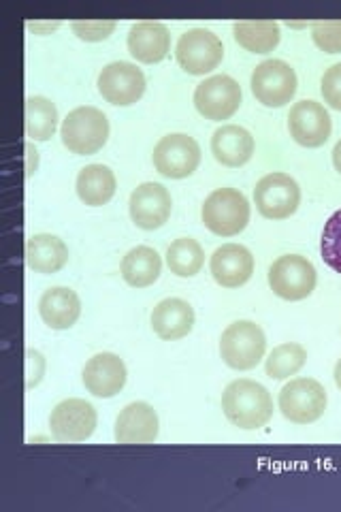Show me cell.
Wrapping results in <instances>:
<instances>
[{"label": "cell", "instance_id": "1", "mask_svg": "<svg viewBox=\"0 0 341 512\" xmlns=\"http://www.w3.org/2000/svg\"><path fill=\"white\" fill-rule=\"evenodd\" d=\"M222 410L239 429H261L273 416V397L261 382L239 378L224 389Z\"/></svg>", "mask_w": 341, "mask_h": 512}, {"label": "cell", "instance_id": "2", "mask_svg": "<svg viewBox=\"0 0 341 512\" xmlns=\"http://www.w3.org/2000/svg\"><path fill=\"white\" fill-rule=\"evenodd\" d=\"M60 137L64 148L79 156H90L103 150L109 139V120L101 109L77 107L62 120Z\"/></svg>", "mask_w": 341, "mask_h": 512}, {"label": "cell", "instance_id": "3", "mask_svg": "<svg viewBox=\"0 0 341 512\" xmlns=\"http://www.w3.org/2000/svg\"><path fill=\"white\" fill-rule=\"evenodd\" d=\"M201 218L214 235L235 237L248 227L250 203L237 188H218L205 199Z\"/></svg>", "mask_w": 341, "mask_h": 512}, {"label": "cell", "instance_id": "4", "mask_svg": "<svg viewBox=\"0 0 341 512\" xmlns=\"http://www.w3.org/2000/svg\"><path fill=\"white\" fill-rule=\"evenodd\" d=\"M267 350L265 331L252 320H237L220 338L222 361L237 372H248L263 361Z\"/></svg>", "mask_w": 341, "mask_h": 512}, {"label": "cell", "instance_id": "5", "mask_svg": "<svg viewBox=\"0 0 341 512\" xmlns=\"http://www.w3.org/2000/svg\"><path fill=\"white\" fill-rule=\"evenodd\" d=\"M329 397L322 384L314 378H295L280 391L278 406L284 419L297 425L316 423L327 410Z\"/></svg>", "mask_w": 341, "mask_h": 512}, {"label": "cell", "instance_id": "6", "mask_svg": "<svg viewBox=\"0 0 341 512\" xmlns=\"http://www.w3.org/2000/svg\"><path fill=\"white\" fill-rule=\"evenodd\" d=\"M318 282L316 267L301 254L280 256L269 267V286L280 299L303 301L314 293Z\"/></svg>", "mask_w": 341, "mask_h": 512}, {"label": "cell", "instance_id": "7", "mask_svg": "<svg viewBox=\"0 0 341 512\" xmlns=\"http://www.w3.org/2000/svg\"><path fill=\"white\" fill-rule=\"evenodd\" d=\"M250 86L258 103L280 109L295 99L297 73L284 60H265L254 69Z\"/></svg>", "mask_w": 341, "mask_h": 512}, {"label": "cell", "instance_id": "8", "mask_svg": "<svg viewBox=\"0 0 341 512\" xmlns=\"http://www.w3.org/2000/svg\"><path fill=\"white\" fill-rule=\"evenodd\" d=\"M175 58L188 75H207L220 67L224 45L211 30L194 28L184 32L177 41Z\"/></svg>", "mask_w": 341, "mask_h": 512}, {"label": "cell", "instance_id": "9", "mask_svg": "<svg viewBox=\"0 0 341 512\" xmlns=\"http://www.w3.org/2000/svg\"><path fill=\"white\" fill-rule=\"evenodd\" d=\"M201 148L194 137L173 133L162 137L154 148V167L169 180H184L199 169Z\"/></svg>", "mask_w": 341, "mask_h": 512}, {"label": "cell", "instance_id": "10", "mask_svg": "<svg viewBox=\"0 0 341 512\" xmlns=\"http://www.w3.org/2000/svg\"><path fill=\"white\" fill-rule=\"evenodd\" d=\"M254 203L261 216L269 220H286L299 210L301 188L286 173H269L254 188Z\"/></svg>", "mask_w": 341, "mask_h": 512}, {"label": "cell", "instance_id": "11", "mask_svg": "<svg viewBox=\"0 0 341 512\" xmlns=\"http://www.w3.org/2000/svg\"><path fill=\"white\" fill-rule=\"evenodd\" d=\"M243 101L241 86L229 75L207 77L194 90V107L205 120L222 122L233 118Z\"/></svg>", "mask_w": 341, "mask_h": 512}, {"label": "cell", "instance_id": "12", "mask_svg": "<svg viewBox=\"0 0 341 512\" xmlns=\"http://www.w3.org/2000/svg\"><path fill=\"white\" fill-rule=\"evenodd\" d=\"M50 429L56 442H84L96 429V410L90 402H86V399H64V402H60L50 414Z\"/></svg>", "mask_w": 341, "mask_h": 512}, {"label": "cell", "instance_id": "13", "mask_svg": "<svg viewBox=\"0 0 341 512\" xmlns=\"http://www.w3.org/2000/svg\"><path fill=\"white\" fill-rule=\"evenodd\" d=\"M99 92L116 107L135 105L145 92V75L133 62H111L99 75Z\"/></svg>", "mask_w": 341, "mask_h": 512}, {"label": "cell", "instance_id": "14", "mask_svg": "<svg viewBox=\"0 0 341 512\" xmlns=\"http://www.w3.org/2000/svg\"><path fill=\"white\" fill-rule=\"evenodd\" d=\"M288 131L299 146L322 148L333 131L329 111L316 101H299L288 114Z\"/></svg>", "mask_w": 341, "mask_h": 512}, {"label": "cell", "instance_id": "15", "mask_svg": "<svg viewBox=\"0 0 341 512\" xmlns=\"http://www.w3.org/2000/svg\"><path fill=\"white\" fill-rule=\"evenodd\" d=\"M171 207L173 201L169 190L156 182H145L137 186L131 195V203H128L133 222L143 231L160 229L169 220Z\"/></svg>", "mask_w": 341, "mask_h": 512}, {"label": "cell", "instance_id": "16", "mask_svg": "<svg viewBox=\"0 0 341 512\" xmlns=\"http://www.w3.org/2000/svg\"><path fill=\"white\" fill-rule=\"evenodd\" d=\"M126 384V365L113 352H99L84 367V387L101 399L116 397Z\"/></svg>", "mask_w": 341, "mask_h": 512}, {"label": "cell", "instance_id": "17", "mask_svg": "<svg viewBox=\"0 0 341 512\" xmlns=\"http://www.w3.org/2000/svg\"><path fill=\"white\" fill-rule=\"evenodd\" d=\"M209 269L220 286L239 288L254 274V256L246 246L224 244L211 254Z\"/></svg>", "mask_w": 341, "mask_h": 512}, {"label": "cell", "instance_id": "18", "mask_svg": "<svg viewBox=\"0 0 341 512\" xmlns=\"http://www.w3.org/2000/svg\"><path fill=\"white\" fill-rule=\"evenodd\" d=\"M118 444H152L158 438V414L145 402L128 404L116 419Z\"/></svg>", "mask_w": 341, "mask_h": 512}, {"label": "cell", "instance_id": "19", "mask_svg": "<svg viewBox=\"0 0 341 512\" xmlns=\"http://www.w3.org/2000/svg\"><path fill=\"white\" fill-rule=\"evenodd\" d=\"M152 329L160 340L175 342L182 340L194 327V310L188 301L180 297L162 299L152 310Z\"/></svg>", "mask_w": 341, "mask_h": 512}, {"label": "cell", "instance_id": "20", "mask_svg": "<svg viewBox=\"0 0 341 512\" xmlns=\"http://www.w3.org/2000/svg\"><path fill=\"white\" fill-rule=\"evenodd\" d=\"M128 52L143 64H156L171 50L169 28L162 22H139L128 32Z\"/></svg>", "mask_w": 341, "mask_h": 512}, {"label": "cell", "instance_id": "21", "mask_svg": "<svg viewBox=\"0 0 341 512\" xmlns=\"http://www.w3.org/2000/svg\"><path fill=\"white\" fill-rule=\"evenodd\" d=\"M211 154L224 167H243L254 156V137L237 124L220 126L211 137Z\"/></svg>", "mask_w": 341, "mask_h": 512}, {"label": "cell", "instance_id": "22", "mask_svg": "<svg viewBox=\"0 0 341 512\" xmlns=\"http://www.w3.org/2000/svg\"><path fill=\"white\" fill-rule=\"evenodd\" d=\"M39 314L43 323L50 329H56V331L71 329L81 314L79 295L73 291V288H67V286L47 288L39 299Z\"/></svg>", "mask_w": 341, "mask_h": 512}, {"label": "cell", "instance_id": "23", "mask_svg": "<svg viewBox=\"0 0 341 512\" xmlns=\"http://www.w3.org/2000/svg\"><path fill=\"white\" fill-rule=\"evenodd\" d=\"M26 263L37 274H58L69 263V248L52 233H37L26 242Z\"/></svg>", "mask_w": 341, "mask_h": 512}, {"label": "cell", "instance_id": "24", "mask_svg": "<svg viewBox=\"0 0 341 512\" xmlns=\"http://www.w3.org/2000/svg\"><path fill=\"white\" fill-rule=\"evenodd\" d=\"M77 197L90 207H101L116 195V175L107 165H88L77 175Z\"/></svg>", "mask_w": 341, "mask_h": 512}, {"label": "cell", "instance_id": "25", "mask_svg": "<svg viewBox=\"0 0 341 512\" xmlns=\"http://www.w3.org/2000/svg\"><path fill=\"white\" fill-rule=\"evenodd\" d=\"M120 271L128 286L133 288L152 286L160 278V271H162L160 254L150 246H137L126 252Z\"/></svg>", "mask_w": 341, "mask_h": 512}, {"label": "cell", "instance_id": "26", "mask_svg": "<svg viewBox=\"0 0 341 512\" xmlns=\"http://www.w3.org/2000/svg\"><path fill=\"white\" fill-rule=\"evenodd\" d=\"M24 131L35 141H50L58 126V109L45 96H28L24 107Z\"/></svg>", "mask_w": 341, "mask_h": 512}, {"label": "cell", "instance_id": "27", "mask_svg": "<svg viewBox=\"0 0 341 512\" xmlns=\"http://www.w3.org/2000/svg\"><path fill=\"white\" fill-rule=\"evenodd\" d=\"M235 41L252 54H269L280 43V24L278 22H237L233 26Z\"/></svg>", "mask_w": 341, "mask_h": 512}, {"label": "cell", "instance_id": "28", "mask_svg": "<svg viewBox=\"0 0 341 512\" xmlns=\"http://www.w3.org/2000/svg\"><path fill=\"white\" fill-rule=\"evenodd\" d=\"M167 265L171 274L180 278H192L205 265V252L197 239L180 237L167 248Z\"/></svg>", "mask_w": 341, "mask_h": 512}, {"label": "cell", "instance_id": "29", "mask_svg": "<svg viewBox=\"0 0 341 512\" xmlns=\"http://www.w3.org/2000/svg\"><path fill=\"white\" fill-rule=\"evenodd\" d=\"M307 363V350L297 342H286L275 346L265 361V372L273 380H286L301 372Z\"/></svg>", "mask_w": 341, "mask_h": 512}, {"label": "cell", "instance_id": "30", "mask_svg": "<svg viewBox=\"0 0 341 512\" xmlns=\"http://www.w3.org/2000/svg\"><path fill=\"white\" fill-rule=\"evenodd\" d=\"M320 250H322L324 263H327L333 271H337V274H341V210H337L327 220V224H324Z\"/></svg>", "mask_w": 341, "mask_h": 512}, {"label": "cell", "instance_id": "31", "mask_svg": "<svg viewBox=\"0 0 341 512\" xmlns=\"http://www.w3.org/2000/svg\"><path fill=\"white\" fill-rule=\"evenodd\" d=\"M312 39L318 50L324 54H339L341 52V20L339 22H314L312 24Z\"/></svg>", "mask_w": 341, "mask_h": 512}, {"label": "cell", "instance_id": "32", "mask_svg": "<svg viewBox=\"0 0 341 512\" xmlns=\"http://www.w3.org/2000/svg\"><path fill=\"white\" fill-rule=\"evenodd\" d=\"M77 39L88 43L105 41L116 30V22H103V20H86V22H73L71 24Z\"/></svg>", "mask_w": 341, "mask_h": 512}, {"label": "cell", "instance_id": "33", "mask_svg": "<svg viewBox=\"0 0 341 512\" xmlns=\"http://www.w3.org/2000/svg\"><path fill=\"white\" fill-rule=\"evenodd\" d=\"M322 96L329 107L341 111V62L333 64L322 75Z\"/></svg>", "mask_w": 341, "mask_h": 512}, {"label": "cell", "instance_id": "34", "mask_svg": "<svg viewBox=\"0 0 341 512\" xmlns=\"http://www.w3.org/2000/svg\"><path fill=\"white\" fill-rule=\"evenodd\" d=\"M45 374V359L39 350H26V389L37 387Z\"/></svg>", "mask_w": 341, "mask_h": 512}, {"label": "cell", "instance_id": "35", "mask_svg": "<svg viewBox=\"0 0 341 512\" xmlns=\"http://www.w3.org/2000/svg\"><path fill=\"white\" fill-rule=\"evenodd\" d=\"M37 163H39L37 150L32 148V143H26V178H30V175L37 171Z\"/></svg>", "mask_w": 341, "mask_h": 512}, {"label": "cell", "instance_id": "36", "mask_svg": "<svg viewBox=\"0 0 341 512\" xmlns=\"http://www.w3.org/2000/svg\"><path fill=\"white\" fill-rule=\"evenodd\" d=\"M333 165L341 173V139L335 143V148H333Z\"/></svg>", "mask_w": 341, "mask_h": 512}, {"label": "cell", "instance_id": "37", "mask_svg": "<svg viewBox=\"0 0 341 512\" xmlns=\"http://www.w3.org/2000/svg\"><path fill=\"white\" fill-rule=\"evenodd\" d=\"M335 384H337L339 391H341V359H339L337 365H335Z\"/></svg>", "mask_w": 341, "mask_h": 512}]
</instances>
